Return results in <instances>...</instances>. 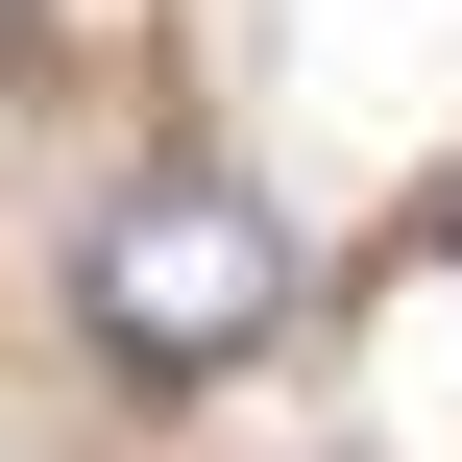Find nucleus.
<instances>
[{"mask_svg": "<svg viewBox=\"0 0 462 462\" xmlns=\"http://www.w3.org/2000/svg\"><path fill=\"white\" fill-rule=\"evenodd\" d=\"M73 341H97L122 390H195V365L292 341V219H268L244 171H146V195H97V219H73Z\"/></svg>", "mask_w": 462, "mask_h": 462, "instance_id": "obj_1", "label": "nucleus"}]
</instances>
